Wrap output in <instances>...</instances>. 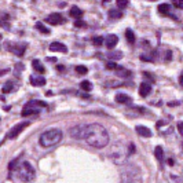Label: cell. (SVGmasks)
I'll use <instances>...</instances> for the list:
<instances>
[{"label": "cell", "mask_w": 183, "mask_h": 183, "mask_svg": "<svg viewBox=\"0 0 183 183\" xmlns=\"http://www.w3.org/2000/svg\"><path fill=\"white\" fill-rule=\"evenodd\" d=\"M84 141L88 145L94 146V147L102 149L105 146H108L109 134L103 126H100L98 123H94V124H90V126H85Z\"/></svg>", "instance_id": "6da1fadb"}, {"label": "cell", "mask_w": 183, "mask_h": 183, "mask_svg": "<svg viewBox=\"0 0 183 183\" xmlns=\"http://www.w3.org/2000/svg\"><path fill=\"white\" fill-rule=\"evenodd\" d=\"M61 139H62V131L58 128H53V130L43 132L39 138V142L43 147H51V146H55L57 143H59Z\"/></svg>", "instance_id": "7a4b0ae2"}, {"label": "cell", "mask_w": 183, "mask_h": 183, "mask_svg": "<svg viewBox=\"0 0 183 183\" xmlns=\"http://www.w3.org/2000/svg\"><path fill=\"white\" fill-rule=\"evenodd\" d=\"M128 155L130 154H128L127 147L124 146V143H121V142H116L114 145L112 146L110 151H109V157H110V160L114 164H117V165H121V164L126 163Z\"/></svg>", "instance_id": "3957f363"}, {"label": "cell", "mask_w": 183, "mask_h": 183, "mask_svg": "<svg viewBox=\"0 0 183 183\" xmlns=\"http://www.w3.org/2000/svg\"><path fill=\"white\" fill-rule=\"evenodd\" d=\"M18 176H19L21 181L23 182H32L35 179V168L28 163V161H22L21 164H18V168H17Z\"/></svg>", "instance_id": "277c9868"}, {"label": "cell", "mask_w": 183, "mask_h": 183, "mask_svg": "<svg viewBox=\"0 0 183 183\" xmlns=\"http://www.w3.org/2000/svg\"><path fill=\"white\" fill-rule=\"evenodd\" d=\"M6 48H7L10 53L15 54L17 57H22L23 53H25V48H26V44H22V43H6Z\"/></svg>", "instance_id": "5b68a950"}, {"label": "cell", "mask_w": 183, "mask_h": 183, "mask_svg": "<svg viewBox=\"0 0 183 183\" xmlns=\"http://www.w3.org/2000/svg\"><path fill=\"white\" fill-rule=\"evenodd\" d=\"M29 124H30L29 121H23V123H19V124H17V126H15L14 128H11V131H10V132H8L7 138H8V139H15L18 135H19L21 132H22L23 130H25L26 127L29 126Z\"/></svg>", "instance_id": "8992f818"}, {"label": "cell", "mask_w": 183, "mask_h": 183, "mask_svg": "<svg viewBox=\"0 0 183 183\" xmlns=\"http://www.w3.org/2000/svg\"><path fill=\"white\" fill-rule=\"evenodd\" d=\"M84 134H85V126H76L70 128V135L72 138L77 139V141H81L84 139Z\"/></svg>", "instance_id": "52a82bcc"}, {"label": "cell", "mask_w": 183, "mask_h": 183, "mask_svg": "<svg viewBox=\"0 0 183 183\" xmlns=\"http://www.w3.org/2000/svg\"><path fill=\"white\" fill-rule=\"evenodd\" d=\"M45 22H48L50 25H61V23L65 22V18H63L61 14L54 13V14H50L47 18H45Z\"/></svg>", "instance_id": "ba28073f"}, {"label": "cell", "mask_w": 183, "mask_h": 183, "mask_svg": "<svg viewBox=\"0 0 183 183\" xmlns=\"http://www.w3.org/2000/svg\"><path fill=\"white\" fill-rule=\"evenodd\" d=\"M50 51H58V53H68V47L59 41H54L50 44Z\"/></svg>", "instance_id": "9c48e42d"}, {"label": "cell", "mask_w": 183, "mask_h": 183, "mask_svg": "<svg viewBox=\"0 0 183 183\" xmlns=\"http://www.w3.org/2000/svg\"><path fill=\"white\" fill-rule=\"evenodd\" d=\"M117 43H118V37L116 35H109L108 37H106V40H105V44H106V47H108L109 50H113V48L117 45Z\"/></svg>", "instance_id": "30bf717a"}, {"label": "cell", "mask_w": 183, "mask_h": 183, "mask_svg": "<svg viewBox=\"0 0 183 183\" xmlns=\"http://www.w3.org/2000/svg\"><path fill=\"white\" fill-rule=\"evenodd\" d=\"M136 134H138L139 136H143V138H150L151 136L150 128H147L145 126H138L136 127Z\"/></svg>", "instance_id": "8fae6325"}, {"label": "cell", "mask_w": 183, "mask_h": 183, "mask_svg": "<svg viewBox=\"0 0 183 183\" xmlns=\"http://www.w3.org/2000/svg\"><path fill=\"white\" fill-rule=\"evenodd\" d=\"M150 92H151V85L149 83H142L141 87H139V95L145 98V96H147Z\"/></svg>", "instance_id": "7c38bea8"}, {"label": "cell", "mask_w": 183, "mask_h": 183, "mask_svg": "<svg viewBox=\"0 0 183 183\" xmlns=\"http://www.w3.org/2000/svg\"><path fill=\"white\" fill-rule=\"evenodd\" d=\"M30 84L35 85V87H41L45 84V79L41 76H32L30 77Z\"/></svg>", "instance_id": "4fadbf2b"}, {"label": "cell", "mask_w": 183, "mask_h": 183, "mask_svg": "<svg viewBox=\"0 0 183 183\" xmlns=\"http://www.w3.org/2000/svg\"><path fill=\"white\" fill-rule=\"evenodd\" d=\"M47 103L43 102V100H29L28 103L25 105V108H45Z\"/></svg>", "instance_id": "5bb4252c"}, {"label": "cell", "mask_w": 183, "mask_h": 183, "mask_svg": "<svg viewBox=\"0 0 183 183\" xmlns=\"http://www.w3.org/2000/svg\"><path fill=\"white\" fill-rule=\"evenodd\" d=\"M114 100L117 103H130L131 102V96L127 95V94H117Z\"/></svg>", "instance_id": "9a60e30c"}, {"label": "cell", "mask_w": 183, "mask_h": 183, "mask_svg": "<svg viewBox=\"0 0 183 183\" xmlns=\"http://www.w3.org/2000/svg\"><path fill=\"white\" fill-rule=\"evenodd\" d=\"M39 113H40V110L39 109H35V108H25L22 110V117H26V116H37Z\"/></svg>", "instance_id": "2e32d148"}, {"label": "cell", "mask_w": 183, "mask_h": 183, "mask_svg": "<svg viewBox=\"0 0 183 183\" xmlns=\"http://www.w3.org/2000/svg\"><path fill=\"white\" fill-rule=\"evenodd\" d=\"M69 15H70L72 18H77V19H80V17L83 15V11H81L77 6H73V7L70 8V11H69Z\"/></svg>", "instance_id": "e0dca14e"}, {"label": "cell", "mask_w": 183, "mask_h": 183, "mask_svg": "<svg viewBox=\"0 0 183 183\" xmlns=\"http://www.w3.org/2000/svg\"><path fill=\"white\" fill-rule=\"evenodd\" d=\"M32 68L35 69L37 73H44L45 72V69H44V66L41 65V62L39 59H33V62H32Z\"/></svg>", "instance_id": "ac0fdd59"}, {"label": "cell", "mask_w": 183, "mask_h": 183, "mask_svg": "<svg viewBox=\"0 0 183 183\" xmlns=\"http://www.w3.org/2000/svg\"><path fill=\"white\" fill-rule=\"evenodd\" d=\"M108 57L110 58L112 61H117V59H121V58H123V53H121V51H117V50H113V51H109L108 53Z\"/></svg>", "instance_id": "d6986e66"}, {"label": "cell", "mask_w": 183, "mask_h": 183, "mask_svg": "<svg viewBox=\"0 0 183 183\" xmlns=\"http://www.w3.org/2000/svg\"><path fill=\"white\" fill-rule=\"evenodd\" d=\"M123 17V13H121V10H118V8H112L110 11H109V18H112V19H118V18Z\"/></svg>", "instance_id": "ffe728a7"}, {"label": "cell", "mask_w": 183, "mask_h": 183, "mask_svg": "<svg viewBox=\"0 0 183 183\" xmlns=\"http://www.w3.org/2000/svg\"><path fill=\"white\" fill-rule=\"evenodd\" d=\"M154 155H155V158H157L160 163H163V160H164V150H163L161 146H157V147L154 149Z\"/></svg>", "instance_id": "44dd1931"}, {"label": "cell", "mask_w": 183, "mask_h": 183, "mask_svg": "<svg viewBox=\"0 0 183 183\" xmlns=\"http://www.w3.org/2000/svg\"><path fill=\"white\" fill-rule=\"evenodd\" d=\"M169 10H171V7H169V4H160L158 6V13L160 14H163V15H168L169 14Z\"/></svg>", "instance_id": "7402d4cb"}, {"label": "cell", "mask_w": 183, "mask_h": 183, "mask_svg": "<svg viewBox=\"0 0 183 183\" xmlns=\"http://www.w3.org/2000/svg\"><path fill=\"white\" fill-rule=\"evenodd\" d=\"M117 72H118V73H117L118 77H123V79L131 77V72H130V70H126V69H123V68H118Z\"/></svg>", "instance_id": "603a6c76"}, {"label": "cell", "mask_w": 183, "mask_h": 183, "mask_svg": "<svg viewBox=\"0 0 183 183\" xmlns=\"http://www.w3.org/2000/svg\"><path fill=\"white\" fill-rule=\"evenodd\" d=\"M36 29H37L40 33H44V35H50V29L45 28L43 22H37V23H36Z\"/></svg>", "instance_id": "cb8c5ba5"}, {"label": "cell", "mask_w": 183, "mask_h": 183, "mask_svg": "<svg viewBox=\"0 0 183 183\" xmlns=\"http://www.w3.org/2000/svg\"><path fill=\"white\" fill-rule=\"evenodd\" d=\"M126 39L128 40V43H131V44H134V43H135V35H134V32L131 29H127L126 30Z\"/></svg>", "instance_id": "d4e9b609"}, {"label": "cell", "mask_w": 183, "mask_h": 183, "mask_svg": "<svg viewBox=\"0 0 183 183\" xmlns=\"http://www.w3.org/2000/svg\"><path fill=\"white\" fill-rule=\"evenodd\" d=\"M14 83H11V81H8V83H6L4 84V87H3V92L4 94H8V92H11V91H14L15 88H14Z\"/></svg>", "instance_id": "484cf974"}, {"label": "cell", "mask_w": 183, "mask_h": 183, "mask_svg": "<svg viewBox=\"0 0 183 183\" xmlns=\"http://www.w3.org/2000/svg\"><path fill=\"white\" fill-rule=\"evenodd\" d=\"M76 73L83 76V74H85V73H88V69L83 65H79V66H76Z\"/></svg>", "instance_id": "4316f807"}, {"label": "cell", "mask_w": 183, "mask_h": 183, "mask_svg": "<svg viewBox=\"0 0 183 183\" xmlns=\"http://www.w3.org/2000/svg\"><path fill=\"white\" fill-rule=\"evenodd\" d=\"M81 88H83L84 91H91V90H92V84H91L90 81L84 80L83 83H81Z\"/></svg>", "instance_id": "83f0119b"}, {"label": "cell", "mask_w": 183, "mask_h": 183, "mask_svg": "<svg viewBox=\"0 0 183 183\" xmlns=\"http://www.w3.org/2000/svg\"><path fill=\"white\" fill-rule=\"evenodd\" d=\"M128 4H130V2H127V0H117L118 10H121V8H126V7H128Z\"/></svg>", "instance_id": "f1b7e54d"}, {"label": "cell", "mask_w": 183, "mask_h": 183, "mask_svg": "<svg viewBox=\"0 0 183 183\" xmlns=\"http://www.w3.org/2000/svg\"><path fill=\"white\" fill-rule=\"evenodd\" d=\"M18 160H14V161H11L10 164H8V169L10 171H17V168H18Z\"/></svg>", "instance_id": "f546056e"}, {"label": "cell", "mask_w": 183, "mask_h": 183, "mask_svg": "<svg viewBox=\"0 0 183 183\" xmlns=\"http://www.w3.org/2000/svg\"><path fill=\"white\" fill-rule=\"evenodd\" d=\"M118 68H120V66H118L117 63H114V62H108V63H106V69H112V70H117Z\"/></svg>", "instance_id": "4dcf8cb0"}, {"label": "cell", "mask_w": 183, "mask_h": 183, "mask_svg": "<svg viewBox=\"0 0 183 183\" xmlns=\"http://www.w3.org/2000/svg\"><path fill=\"white\" fill-rule=\"evenodd\" d=\"M103 40H105V39H103L102 36H99V37H94L92 39V43L95 45H102L103 44Z\"/></svg>", "instance_id": "1f68e13d"}, {"label": "cell", "mask_w": 183, "mask_h": 183, "mask_svg": "<svg viewBox=\"0 0 183 183\" xmlns=\"http://www.w3.org/2000/svg\"><path fill=\"white\" fill-rule=\"evenodd\" d=\"M74 26H76V28H85V26H87V23H85L84 21L77 19V21L74 22Z\"/></svg>", "instance_id": "d6a6232c"}, {"label": "cell", "mask_w": 183, "mask_h": 183, "mask_svg": "<svg viewBox=\"0 0 183 183\" xmlns=\"http://www.w3.org/2000/svg\"><path fill=\"white\" fill-rule=\"evenodd\" d=\"M128 149H130V150H128V154H134V153H135V145H134V143H131Z\"/></svg>", "instance_id": "836d02e7"}, {"label": "cell", "mask_w": 183, "mask_h": 183, "mask_svg": "<svg viewBox=\"0 0 183 183\" xmlns=\"http://www.w3.org/2000/svg\"><path fill=\"white\" fill-rule=\"evenodd\" d=\"M178 131H179V134H183V124H182V121H179L178 123Z\"/></svg>", "instance_id": "e575fe53"}, {"label": "cell", "mask_w": 183, "mask_h": 183, "mask_svg": "<svg viewBox=\"0 0 183 183\" xmlns=\"http://www.w3.org/2000/svg\"><path fill=\"white\" fill-rule=\"evenodd\" d=\"M127 183H142V182H141V179L138 178V179H131V181H128Z\"/></svg>", "instance_id": "d590c367"}, {"label": "cell", "mask_w": 183, "mask_h": 183, "mask_svg": "<svg viewBox=\"0 0 183 183\" xmlns=\"http://www.w3.org/2000/svg\"><path fill=\"white\" fill-rule=\"evenodd\" d=\"M173 4H175V6H178V8H182V6H183L181 2H175V3H173Z\"/></svg>", "instance_id": "8d00e7d4"}, {"label": "cell", "mask_w": 183, "mask_h": 183, "mask_svg": "<svg viewBox=\"0 0 183 183\" xmlns=\"http://www.w3.org/2000/svg\"><path fill=\"white\" fill-rule=\"evenodd\" d=\"M168 105L171 106V108H173L175 105H179V102H171V103H168Z\"/></svg>", "instance_id": "74e56055"}, {"label": "cell", "mask_w": 183, "mask_h": 183, "mask_svg": "<svg viewBox=\"0 0 183 183\" xmlns=\"http://www.w3.org/2000/svg\"><path fill=\"white\" fill-rule=\"evenodd\" d=\"M47 61H51V62H57V58H47Z\"/></svg>", "instance_id": "f35d334b"}, {"label": "cell", "mask_w": 183, "mask_h": 183, "mask_svg": "<svg viewBox=\"0 0 183 183\" xmlns=\"http://www.w3.org/2000/svg\"><path fill=\"white\" fill-rule=\"evenodd\" d=\"M167 59H171V51H168V53H167Z\"/></svg>", "instance_id": "ab89813d"}, {"label": "cell", "mask_w": 183, "mask_h": 183, "mask_svg": "<svg viewBox=\"0 0 183 183\" xmlns=\"http://www.w3.org/2000/svg\"><path fill=\"white\" fill-rule=\"evenodd\" d=\"M168 164H169V165H173L175 163H173V160H168Z\"/></svg>", "instance_id": "60d3db41"}]
</instances>
